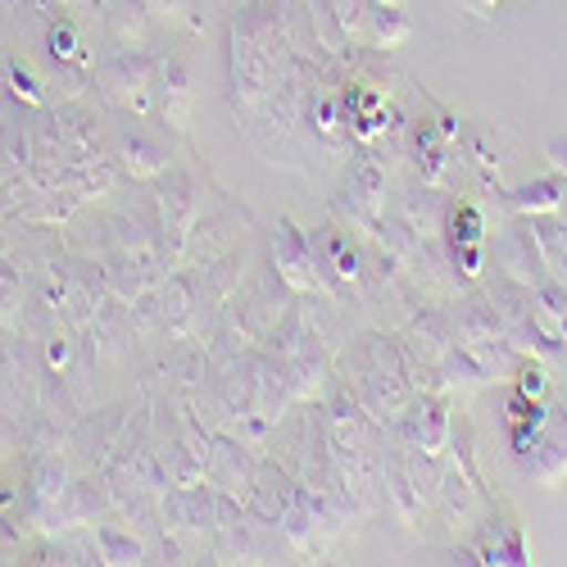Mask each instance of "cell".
Returning <instances> with one entry per match:
<instances>
[{
    "label": "cell",
    "mask_w": 567,
    "mask_h": 567,
    "mask_svg": "<svg viewBox=\"0 0 567 567\" xmlns=\"http://www.w3.org/2000/svg\"><path fill=\"white\" fill-rule=\"evenodd\" d=\"M10 91H14L23 105H37V101H41V86H37V78H32L23 64H10Z\"/></svg>",
    "instance_id": "6"
},
{
    "label": "cell",
    "mask_w": 567,
    "mask_h": 567,
    "mask_svg": "<svg viewBox=\"0 0 567 567\" xmlns=\"http://www.w3.org/2000/svg\"><path fill=\"white\" fill-rule=\"evenodd\" d=\"M454 236H463V241H477V236H482L477 214H472V209H458V214H454Z\"/></svg>",
    "instance_id": "8"
},
{
    "label": "cell",
    "mask_w": 567,
    "mask_h": 567,
    "mask_svg": "<svg viewBox=\"0 0 567 567\" xmlns=\"http://www.w3.org/2000/svg\"><path fill=\"white\" fill-rule=\"evenodd\" d=\"M6 177H10V173H6V164H0V186H6Z\"/></svg>",
    "instance_id": "11"
},
{
    "label": "cell",
    "mask_w": 567,
    "mask_h": 567,
    "mask_svg": "<svg viewBox=\"0 0 567 567\" xmlns=\"http://www.w3.org/2000/svg\"><path fill=\"white\" fill-rule=\"evenodd\" d=\"M540 391V372H527V382H523V395H536Z\"/></svg>",
    "instance_id": "10"
},
{
    "label": "cell",
    "mask_w": 567,
    "mask_h": 567,
    "mask_svg": "<svg viewBox=\"0 0 567 567\" xmlns=\"http://www.w3.org/2000/svg\"><path fill=\"white\" fill-rule=\"evenodd\" d=\"M0 164H6V173L28 168V141H23V136H14V132L0 136Z\"/></svg>",
    "instance_id": "4"
},
{
    "label": "cell",
    "mask_w": 567,
    "mask_h": 567,
    "mask_svg": "<svg viewBox=\"0 0 567 567\" xmlns=\"http://www.w3.org/2000/svg\"><path fill=\"white\" fill-rule=\"evenodd\" d=\"M64 499V467L60 463H37L32 467V508L51 513Z\"/></svg>",
    "instance_id": "1"
},
{
    "label": "cell",
    "mask_w": 567,
    "mask_h": 567,
    "mask_svg": "<svg viewBox=\"0 0 567 567\" xmlns=\"http://www.w3.org/2000/svg\"><path fill=\"white\" fill-rule=\"evenodd\" d=\"M23 350H19V341L0 327V404H14L19 400V382H23Z\"/></svg>",
    "instance_id": "2"
},
{
    "label": "cell",
    "mask_w": 567,
    "mask_h": 567,
    "mask_svg": "<svg viewBox=\"0 0 567 567\" xmlns=\"http://www.w3.org/2000/svg\"><path fill=\"white\" fill-rule=\"evenodd\" d=\"M23 549V536L10 527V517H0V563H14Z\"/></svg>",
    "instance_id": "7"
},
{
    "label": "cell",
    "mask_w": 567,
    "mask_h": 567,
    "mask_svg": "<svg viewBox=\"0 0 567 567\" xmlns=\"http://www.w3.org/2000/svg\"><path fill=\"white\" fill-rule=\"evenodd\" d=\"M45 41H51V55H55V60H78V37H73L69 23H51Z\"/></svg>",
    "instance_id": "5"
},
{
    "label": "cell",
    "mask_w": 567,
    "mask_h": 567,
    "mask_svg": "<svg viewBox=\"0 0 567 567\" xmlns=\"http://www.w3.org/2000/svg\"><path fill=\"white\" fill-rule=\"evenodd\" d=\"M19 441H23V436H19V427H14V422H10L6 413H0V458H10V454L19 450Z\"/></svg>",
    "instance_id": "9"
},
{
    "label": "cell",
    "mask_w": 567,
    "mask_h": 567,
    "mask_svg": "<svg viewBox=\"0 0 567 567\" xmlns=\"http://www.w3.org/2000/svg\"><path fill=\"white\" fill-rule=\"evenodd\" d=\"M23 305V277L19 268H10L6 259H0V322H10Z\"/></svg>",
    "instance_id": "3"
}]
</instances>
